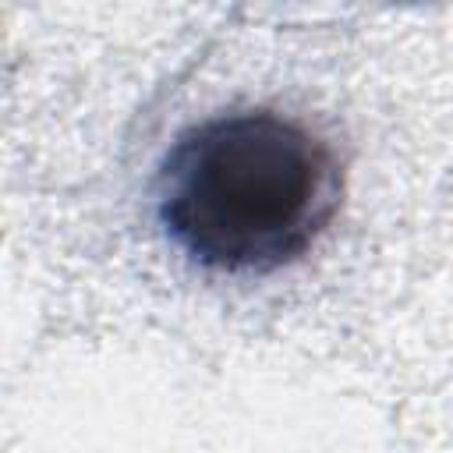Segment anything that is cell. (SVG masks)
Wrapping results in <instances>:
<instances>
[{"label": "cell", "instance_id": "1", "mask_svg": "<svg viewBox=\"0 0 453 453\" xmlns=\"http://www.w3.org/2000/svg\"><path fill=\"white\" fill-rule=\"evenodd\" d=\"M156 223L198 269L265 276L329 230L343 202L336 149L280 110L212 113L184 127L156 170Z\"/></svg>", "mask_w": 453, "mask_h": 453}]
</instances>
